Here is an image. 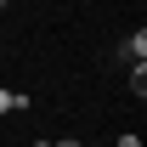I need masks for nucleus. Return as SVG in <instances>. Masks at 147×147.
<instances>
[{
	"instance_id": "1",
	"label": "nucleus",
	"mask_w": 147,
	"mask_h": 147,
	"mask_svg": "<svg viewBox=\"0 0 147 147\" xmlns=\"http://www.w3.org/2000/svg\"><path fill=\"white\" fill-rule=\"evenodd\" d=\"M11 108H28V96H17V91H0V113H11Z\"/></svg>"
},
{
	"instance_id": "2",
	"label": "nucleus",
	"mask_w": 147,
	"mask_h": 147,
	"mask_svg": "<svg viewBox=\"0 0 147 147\" xmlns=\"http://www.w3.org/2000/svg\"><path fill=\"white\" fill-rule=\"evenodd\" d=\"M125 57H136V62H142V57H147V34H142V28H136V40H130V45H125Z\"/></svg>"
},
{
	"instance_id": "3",
	"label": "nucleus",
	"mask_w": 147,
	"mask_h": 147,
	"mask_svg": "<svg viewBox=\"0 0 147 147\" xmlns=\"http://www.w3.org/2000/svg\"><path fill=\"white\" fill-rule=\"evenodd\" d=\"M51 147H79V142H51Z\"/></svg>"
},
{
	"instance_id": "4",
	"label": "nucleus",
	"mask_w": 147,
	"mask_h": 147,
	"mask_svg": "<svg viewBox=\"0 0 147 147\" xmlns=\"http://www.w3.org/2000/svg\"><path fill=\"white\" fill-rule=\"evenodd\" d=\"M34 147H51V142H34Z\"/></svg>"
},
{
	"instance_id": "5",
	"label": "nucleus",
	"mask_w": 147,
	"mask_h": 147,
	"mask_svg": "<svg viewBox=\"0 0 147 147\" xmlns=\"http://www.w3.org/2000/svg\"><path fill=\"white\" fill-rule=\"evenodd\" d=\"M0 6H6V0H0Z\"/></svg>"
}]
</instances>
